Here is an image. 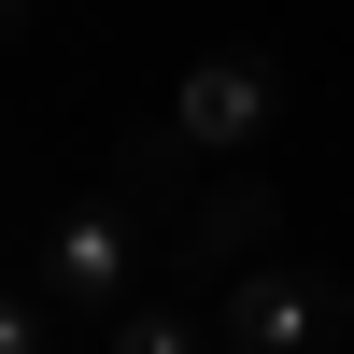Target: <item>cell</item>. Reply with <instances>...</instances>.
Here are the masks:
<instances>
[{
	"mask_svg": "<svg viewBox=\"0 0 354 354\" xmlns=\"http://www.w3.org/2000/svg\"><path fill=\"white\" fill-rule=\"evenodd\" d=\"M156 255H170V227L142 213V198H71V213L43 227V298L113 326V312L142 298V270H156Z\"/></svg>",
	"mask_w": 354,
	"mask_h": 354,
	"instance_id": "obj_1",
	"label": "cell"
},
{
	"mask_svg": "<svg viewBox=\"0 0 354 354\" xmlns=\"http://www.w3.org/2000/svg\"><path fill=\"white\" fill-rule=\"evenodd\" d=\"M340 326H354V298H340L326 270H298L283 241L213 283V340L227 354H340Z\"/></svg>",
	"mask_w": 354,
	"mask_h": 354,
	"instance_id": "obj_2",
	"label": "cell"
},
{
	"mask_svg": "<svg viewBox=\"0 0 354 354\" xmlns=\"http://www.w3.org/2000/svg\"><path fill=\"white\" fill-rule=\"evenodd\" d=\"M170 128H185L198 156H255V142L283 128V43H213V57H185Z\"/></svg>",
	"mask_w": 354,
	"mask_h": 354,
	"instance_id": "obj_3",
	"label": "cell"
},
{
	"mask_svg": "<svg viewBox=\"0 0 354 354\" xmlns=\"http://www.w3.org/2000/svg\"><path fill=\"white\" fill-rule=\"evenodd\" d=\"M270 241H283V198L255 185L241 156H227V185L198 198L185 227H170V255H156V270H213V283H227V270H241V255H270Z\"/></svg>",
	"mask_w": 354,
	"mask_h": 354,
	"instance_id": "obj_4",
	"label": "cell"
},
{
	"mask_svg": "<svg viewBox=\"0 0 354 354\" xmlns=\"http://www.w3.org/2000/svg\"><path fill=\"white\" fill-rule=\"evenodd\" d=\"M113 354H227V340H213V312H185V298H128L113 312Z\"/></svg>",
	"mask_w": 354,
	"mask_h": 354,
	"instance_id": "obj_5",
	"label": "cell"
},
{
	"mask_svg": "<svg viewBox=\"0 0 354 354\" xmlns=\"http://www.w3.org/2000/svg\"><path fill=\"white\" fill-rule=\"evenodd\" d=\"M0 354H57V298L0 270Z\"/></svg>",
	"mask_w": 354,
	"mask_h": 354,
	"instance_id": "obj_6",
	"label": "cell"
},
{
	"mask_svg": "<svg viewBox=\"0 0 354 354\" xmlns=\"http://www.w3.org/2000/svg\"><path fill=\"white\" fill-rule=\"evenodd\" d=\"M15 28H28V0H0V43H15Z\"/></svg>",
	"mask_w": 354,
	"mask_h": 354,
	"instance_id": "obj_7",
	"label": "cell"
}]
</instances>
